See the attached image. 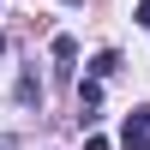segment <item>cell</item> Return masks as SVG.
I'll return each mask as SVG.
<instances>
[{"label": "cell", "instance_id": "3", "mask_svg": "<svg viewBox=\"0 0 150 150\" xmlns=\"http://www.w3.org/2000/svg\"><path fill=\"white\" fill-rule=\"evenodd\" d=\"M96 102H102V78H78V108H84V120H96Z\"/></svg>", "mask_w": 150, "mask_h": 150}, {"label": "cell", "instance_id": "5", "mask_svg": "<svg viewBox=\"0 0 150 150\" xmlns=\"http://www.w3.org/2000/svg\"><path fill=\"white\" fill-rule=\"evenodd\" d=\"M18 102H42V78H36V72L18 78Z\"/></svg>", "mask_w": 150, "mask_h": 150}, {"label": "cell", "instance_id": "1", "mask_svg": "<svg viewBox=\"0 0 150 150\" xmlns=\"http://www.w3.org/2000/svg\"><path fill=\"white\" fill-rule=\"evenodd\" d=\"M120 144H126V150H150V102L126 114V126H120Z\"/></svg>", "mask_w": 150, "mask_h": 150}, {"label": "cell", "instance_id": "6", "mask_svg": "<svg viewBox=\"0 0 150 150\" xmlns=\"http://www.w3.org/2000/svg\"><path fill=\"white\" fill-rule=\"evenodd\" d=\"M132 18H138V24H144V30H150V0H144V6H138V12H132Z\"/></svg>", "mask_w": 150, "mask_h": 150}, {"label": "cell", "instance_id": "2", "mask_svg": "<svg viewBox=\"0 0 150 150\" xmlns=\"http://www.w3.org/2000/svg\"><path fill=\"white\" fill-rule=\"evenodd\" d=\"M48 54H54V66H60V72L78 66V42H72V36H54V42H48Z\"/></svg>", "mask_w": 150, "mask_h": 150}, {"label": "cell", "instance_id": "4", "mask_svg": "<svg viewBox=\"0 0 150 150\" xmlns=\"http://www.w3.org/2000/svg\"><path fill=\"white\" fill-rule=\"evenodd\" d=\"M120 72V48H102V54H90V78H114Z\"/></svg>", "mask_w": 150, "mask_h": 150}]
</instances>
